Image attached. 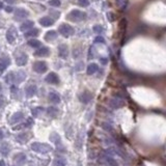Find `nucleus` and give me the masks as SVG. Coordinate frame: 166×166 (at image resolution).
Wrapping results in <instances>:
<instances>
[{
	"instance_id": "37",
	"label": "nucleus",
	"mask_w": 166,
	"mask_h": 166,
	"mask_svg": "<svg viewBox=\"0 0 166 166\" xmlns=\"http://www.w3.org/2000/svg\"><path fill=\"white\" fill-rule=\"evenodd\" d=\"M50 13L52 14L53 16H55V18H59L60 17V13L59 12H54V11H51Z\"/></svg>"
},
{
	"instance_id": "35",
	"label": "nucleus",
	"mask_w": 166,
	"mask_h": 166,
	"mask_svg": "<svg viewBox=\"0 0 166 166\" xmlns=\"http://www.w3.org/2000/svg\"><path fill=\"white\" fill-rule=\"evenodd\" d=\"M95 43H102L104 44L105 43V40L103 36H97L96 40H95Z\"/></svg>"
},
{
	"instance_id": "4",
	"label": "nucleus",
	"mask_w": 166,
	"mask_h": 166,
	"mask_svg": "<svg viewBox=\"0 0 166 166\" xmlns=\"http://www.w3.org/2000/svg\"><path fill=\"white\" fill-rule=\"evenodd\" d=\"M58 31H59V33L61 34L62 36H64V38H69V36L73 35V34L75 33L74 28L66 23L61 24V25L59 26V28H58Z\"/></svg>"
},
{
	"instance_id": "26",
	"label": "nucleus",
	"mask_w": 166,
	"mask_h": 166,
	"mask_svg": "<svg viewBox=\"0 0 166 166\" xmlns=\"http://www.w3.org/2000/svg\"><path fill=\"white\" fill-rule=\"evenodd\" d=\"M44 111V108L43 107H35V108H33L31 110V113L32 115H33L34 117H38L40 114H42V112Z\"/></svg>"
},
{
	"instance_id": "45",
	"label": "nucleus",
	"mask_w": 166,
	"mask_h": 166,
	"mask_svg": "<svg viewBox=\"0 0 166 166\" xmlns=\"http://www.w3.org/2000/svg\"><path fill=\"white\" fill-rule=\"evenodd\" d=\"M1 89H2V87H1V84H0V92H1Z\"/></svg>"
},
{
	"instance_id": "12",
	"label": "nucleus",
	"mask_w": 166,
	"mask_h": 166,
	"mask_svg": "<svg viewBox=\"0 0 166 166\" xmlns=\"http://www.w3.org/2000/svg\"><path fill=\"white\" fill-rule=\"evenodd\" d=\"M11 64V59L7 56H3L1 59H0V75L2 74V72L7 68V66Z\"/></svg>"
},
{
	"instance_id": "20",
	"label": "nucleus",
	"mask_w": 166,
	"mask_h": 166,
	"mask_svg": "<svg viewBox=\"0 0 166 166\" xmlns=\"http://www.w3.org/2000/svg\"><path fill=\"white\" fill-rule=\"evenodd\" d=\"M56 38H57V32H56L55 30H50V31H48L47 33L45 34V40H47V42L54 40Z\"/></svg>"
},
{
	"instance_id": "11",
	"label": "nucleus",
	"mask_w": 166,
	"mask_h": 166,
	"mask_svg": "<svg viewBox=\"0 0 166 166\" xmlns=\"http://www.w3.org/2000/svg\"><path fill=\"white\" fill-rule=\"evenodd\" d=\"M92 96L89 92H83L82 94L79 96V100H80V102L83 103V104H88V103L90 102V100H92Z\"/></svg>"
},
{
	"instance_id": "3",
	"label": "nucleus",
	"mask_w": 166,
	"mask_h": 166,
	"mask_svg": "<svg viewBox=\"0 0 166 166\" xmlns=\"http://www.w3.org/2000/svg\"><path fill=\"white\" fill-rule=\"evenodd\" d=\"M31 149L35 153L38 154H47L52 151V147L47 143H40V142H33L31 144Z\"/></svg>"
},
{
	"instance_id": "6",
	"label": "nucleus",
	"mask_w": 166,
	"mask_h": 166,
	"mask_svg": "<svg viewBox=\"0 0 166 166\" xmlns=\"http://www.w3.org/2000/svg\"><path fill=\"white\" fill-rule=\"evenodd\" d=\"M32 69H33L34 72L38 73V74H43V73L47 72L48 66L45 61H36L33 64Z\"/></svg>"
},
{
	"instance_id": "40",
	"label": "nucleus",
	"mask_w": 166,
	"mask_h": 166,
	"mask_svg": "<svg viewBox=\"0 0 166 166\" xmlns=\"http://www.w3.org/2000/svg\"><path fill=\"white\" fill-rule=\"evenodd\" d=\"M5 11H6L7 13H9V12H12V11H13V7H12V6H7L6 9H5Z\"/></svg>"
},
{
	"instance_id": "8",
	"label": "nucleus",
	"mask_w": 166,
	"mask_h": 166,
	"mask_svg": "<svg viewBox=\"0 0 166 166\" xmlns=\"http://www.w3.org/2000/svg\"><path fill=\"white\" fill-rule=\"evenodd\" d=\"M45 80H46V82L49 83V84L56 85V84H58V83H59V77H58L55 73L51 72V73H49L47 76H46Z\"/></svg>"
},
{
	"instance_id": "17",
	"label": "nucleus",
	"mask_w": 166,
	"mask_h": 166,
	"mask_svg": "<svg viewBox=\"0 0 166 166\" xmlns=\"http://www.w3.org/2000/svg\"><path fill=\"white\" fill-rule=\"evenodd\" d=\"M123 104H125V102H123V100H121V98H113L112 100L110 101V105L112 108H119V107H121Z\"/></svg>"
},
{
	"instance_id": "18",
	"label": "nucleus",
	"mask_w": 166,
	"mask_h": 166,
	"mask_svg": "<svg viewBox=\"0 0 166 166\" xmlns=\"http://www.w3.org/2000/svg\"><path fill=\"white\" fill-rule=\"evenodd\" d=\"M48 97H49V101L51 103H53V104H58L60 102V96L57 92H50Z\"/></svg>"
},
{
	"instance_id": "36",
	"label": "nucleus",
	"mask_w": 166,
	"mask_h": 166,
	"mask_svg": "<svg viewBox=\"0 0 166 166\" xmlns=\"http://www.w3.org/2000/svg\"><path fill=\"white\" fill-rule=\"evenodd\" d=\"M73 57L74 58H78V57H80V55H81V52H80V50H78V49H76V50H74V52H73Z\"/></svg>"
},
{
	"instance_id": "32",
	"label": "nucleus",
	"mask_w": 166,
	"mask_h": 166,
	"mask_svg": "<svg viewBox=\"0 0 166 166\" xmlns=\"http://www.w3.org/2000/svg\"><path fill=\"white\" fill-rule=\"evenodd\" d=\"M61 2H60V0H49V5L53 7H58L60 6Z\"/></svg>"
},
{
	"instance_id": "1",
	"label": "nucleus",
	"mask_w": 166,
	"mask_h": 166,
	"mask_svg": "<svg viewBox=\"0 0 166 166\" xmlns=\"http://www.w3.org/2000/svg\"><path fill=\"white\" fill-rule=\"evenodd\" d=\"M26 79V73L24 71H18L17 73L9 72V74L5 76V82L6 83H16V84H20Z\"/></svg>"
},
{
	"instance_id": "9",
	"label": "nucleus",
	"mask_w": 166,
	"mask_h": 166,
	"mask_svg": "<svg viewBox=\"0 0 166 166\" xmlns=\"http://www.w3.org/2000/svg\"><path fill=\"white\" fill-rule=\"evenodd\" d=\"M58 55L62 59H66L69 55V48L66 44H61L58 46Z\"/></svg>"
},
{
	"instance_id": "27",
	"label": "nucleus",
	"mask_w": 166,
	"mask_h": 166,
	"mask_svg": "<svg viewBox=\"0 0 166 166\" xmlns=\"http://www.w3.org/2000/svg\"><path fill=\"white\" fill-rule=\"evenodd\" d=\"M47 113L50 116L55 117V116H57V114H58V109L55 108V107H49V108L47 109Z\"/></svg>"
},
{
	"instance_id": "43",
	"label": "nucleus",
	"mask_w": 166,
	"mask_h": 166,
	"mask_svg": "<svg viewBox=\"0 0 166 166\" xmlns=\"http://www.w3.org/2000/svg\"><path fill=\"white\" fill-rule=\"evenodd\" d=\"M3 9V3L0 1V9Z\"/></svg>"
},
{
	"instance_id": "34",
	"label": "nucleus",
	"mask_w": 166,
	"mask_h": 166,
	"mask_svg": "<svg viewBox=\"0 0 166 166\" xmlns=\"http://www.w3.org/2000/svg\"><path fill=\"white\" fill-rule=\"evenodd\" d=\"M78 4L80 5V6L86 7L89 5V1H88V0H78Z\"/></svg>"
},
{
	"instance_id": "13",
	"label": "nucleus",
	"mask_w": 166,
	"mask_h": 166,
	"mask_svg": "<svg viewBox=\"0 0 166 166\" xmlns=\"http://www.w3.org/2000/svg\"><path fill=\"white\" fill-rule=\"evenodd\" d=\"M29 16L28 12L24 9H17L15 11V17L18 18V19H25Z\"/></svg>"
},
{
	"instance_id": "30",
	"label": "nucleus",
	"mask_w": 166,
	"mask_h": 166,
	"mask_svg": "<svg viewBox=\"0 0 166 166\" xmlns=\"http://www.w3.org/2000/svg\"><path fill=\"white\" fill-rule=\"evenodd\" d=\"M29 139V135H27V136H25V134H20L17 136V140L19 141L20 143H25L27 142V140Z\"/></svg>"
},
{
	"instance_id": "31",
	"label": "nucleus",
	"mask_w": 166,
	"mask_h": 166,
	"mask_svg": "<svg viewBox=\"0 0 166 166\" xmlns=\"http://www.w3.org/2000/svg\"><path fill=\"white\" fill-rule=\"evenodd\" d=\"M66 161L64 158H58L54 161V166H66Z\"/></svg>"
},
{
	"instance_id": "19",
	"label": "nucleus",
	"mask_w": 166,
	"mask_h": 166,
	"mask_svg": "<svg viewBox=\"0 0 166 166\" xmlns=\"http://www.w3.org/2000/svg\"><path fill=\"white\" fill-rule=\"evenodd\" d=\"M38 33H40V31H38V28H30L29 30H27V31L25 32V36L26 38H35V36L38 35Z\"/></svg>"
},
{
	"instance_id": "14",
	"label": "nucleus",
	"mask_w": 166,
	"mask_h": 166,
	"mask_svg": "<svg viewBox=\"0 0 166 166\" xmlns=\"http://www.w3.org/2000/svg\"><path fill=\"white\" fill-rule=\"evenodd\" d=\"M40 24L44 27H49L54 24V20L51 19L50 17H43L40 19Z\"/></svg>"
},
{
	"instance_id": "21",
	"label": "nucleus",
	"mask_w": 166,
	"mask_h": 166,
	"mask_svg": "<svg viewBox=\"0 0 166 166\" xmlns=\"http://www.w3.org/2000/svg\"><path fill=\"white\" fill-rule=\"evenodd\" d=\"M36 90H38V88H36L35 85H29L27 88H26V96H27V98H31V97H33L34 95L36 94Z\"/></svg>"
},
{
	"instance_id": "38",
	"label": "nucleus",
	"mask_w": 166,
	"mask_h": 166,
	"mask_svg": "<svg viewBox=\"0 0 166 166\" xmlns=\"http://www.w3.org/2000/svg\"><path fill=\"white\" fill-rule=\"evenodd\" d=\"M3 138H4V133H3V131L0 129V141L2 140Z\"/></svg>"
},
{
	"instance_id": "24",
	"label": "nucleus",
	"mask_w": 166,
	"mask_h": 166,
	"mask_svg": "<svg viewBox=\"0 0 166 166\" xmlns=\"http://www.w3.org/2000/svg\"><path fill=\"white\" fill-rule=\"evenodd\" d=\"M28 45H29L30 47H32V48H38V49L40 47H42V43H40V40H34V38H32V40H28Z\"/></svg>"
},
{
	"instance_id": "2",
	"label": "nucleus",
	"mask_w": 166,
	"mask_h": 166,
	"mask_svg": "<svg viewBox=\"0 0 166 166\" xmlns=\"http://www.w3.org/2000/svg\"><path fill=\"white\" fill-rule=\"evenodd\" d=\"M87 18V15L84 12H81L79 9H73L69 13V15L66 16V19L70 20V21L76 22V23H79V22H82L84 20H86Z\"/></svg>"
},
{
	"instance_id": "25",
	"label": "nucleus",
	"mask_w": 166,
	"mask_h": 166,
	"mask_svg": "<svg viewBox=\"0 0 166 166\" xmlns=\"http://www.w3.org/2000/svg\"><path fill=\"white\" fill-rule=\"evenodd\" d=\"M0 153L2 154L3 156H7L9 154V145L7 143H3L0 147Z\"/></svg>"
},
{
	"instance_id": "33",
	"label": "nucleus",
	"mask_w": 166,
	"mask_h": 166,
	"mask_svg": "<svg viewBox=\"0 0 166 166\" xmlns=\"http://www.w3.org/2000/svg\"><path fill=\"white\" fill-rule=\"evenodd\" d=\"M92 29H94V31L96 32V33H98V34H101V33H103V32H104V28H103L102 26H100V25H95Z\"/></svg>"
},
{
	"instance_id": "10",
	"label": "nucleus",
	"mask_w": 166,
	"mask_h": 166,
	"mask_svg": "<svg viewBox=\"0 0 166 166\" xmlns=\"http://www.w3.org/2000/svg\"><path fill=\"white\" fill-rule=\"evenodd\" d=\"M50 54V50L48 47H40L35 52H34V56H38V57H45Z\"/></svg>"
},
{
	"instance_id": "28",
	"label": "nucleus",
	"mask_w": 166,
	"mask_h": 166,
	"mask_svg": "<svg viewBox=\"0 0 166 166\" xmlns=\"http://www.w3.org/2000/svg\"><path fill=\"white\" fill-rule=\"evenodd\" d=\"M25 160H26V156L22 153L17 154L15 156V161H17L18 163H23V162H25Z\"/></svg>"
},
{
	"instance_id": "44",
	"label": "nucleus",
	"mask_w": 166,
	"mask_h": 166,
	"mask_svg": "<svg viewBox=\"0 0 166 166\" xmlns=\"http://www.w3.org/2000/svg\"><path fill=\"white\" fill-rule=\"evenodd\" d=\"M6 2H9V3H12V2H14V0H5Z\"/></svg>"
},
{
	"instance_id": "16",
	"label": "nucleus",
	"mask_w": 166,
	"mask_h": 166,
	"mask_svg": "<svg viewBox=\"0 0 166 166\" xmlns=\"http://www.w3.org/2000/svg\"><path fill=\"white\" fill-rule=\"evenodd\" d=\"M34 26V22L33 21H30V20H27V21L23 22V23L21 24V26H20V30H22V31H27V30H29L30 28H32Z\"/></svg>"
},
{
	"instance_id": "5",
	"label": "nucleus",
	"mask_w": 166,
	"mask_h": 166,
	"mask_svg": "<svg viewBox=\"0 0 166 166\" xmlns=\"http://www.w3.org/2000/svg\"><path fill=\"white\" fill-rule=\"evenodd\" d=\"M15 59H16V64H17V66H25L26 64H27L28 61V56L27 54L25 53V52L23 51H18L16 52V56H15Z\"/></svg>"
},
{
	"instance_id": "22",
	"label": "nucleus",
	"mask_w": 166,
	"mask_h": 166,
	"mask_svg": "<svg viewBox=\"0 0 166 166\" xmlns=\"http://www.w3.org/2000/svg\"><path fill=\"white\" fill-rule=\"evenodd\" d=\"M99 71V66L97 64H90L89 66H87V75H94L95 73H97Z\"/></svg>"
},
{
	"instance_id": "29",
	"label": "nucleus",
	"mask_w": 166,
	"mask_h": 166,
	"mask_svg": "<svg viewBox=\"0 0 166 166\" xmlns=\"http://www.w3.org/2000/svg\"><path fill=\"white\" fill-rule=\"evenodd\" d=\"M50 139H51V141H53L55 144H60V137L58 134H56V133H52L51 136H50Z\"/></svg>"
},
{
	"instance_id": "42",
	"label": "nucleus",
	"mask_w": 166,
	"mask_h": 166,
	"mask_svg": "<svg viewBox=\"0 0 166 166\" xmlns=\"http://www.w3.org/2000/svg\"><path fill=\"white\" fill-rule=\"evenodd\" d=\"M0 166H5V163H4V161H3V160H1V161H0Z\"/></svg>"
},
{
	"instance_id": "39",
	"label": "nucleus",
	"mask_w": 166,
	"mask_h": 166,
	"mask_svg": "<svg viewBox=\"0 0 166 166\" xmlns=\"http://www.w3.org/2000/svg\"><path fill=\"white\" fill-rule=\"evenodd\" d=\"M4 105V101H3V99L2 98H0V108Z\"/></svg>"
},
{
	"instance_id": "15",
	"label": "nucleus",
	"mask_w": 166,
	"mask_h": 166,
	"mask_svg": "<svg viewBox=\"0 0 166 166\" xmlns=\"http://www.w3.org/2000/svg\"><path fill=\"white\" fill-rule=\"evenodd\" d=\"M24 118V114L22 112H16L13 114V116L11 117V123L12 125H14V123H19V121H21L22 119Z\"/></svg>"
},
{
	"instance_id": "23",
	"label": "nucleus",
	"mask_w": 166,
	"mask_h": 166,
	"mask_svg": "<svg viewBox=\"0 0 166 166\" xmlns=\"http://www.w3.org/2000/svg\"><path fill=\"white\" fill-rule=\"evenodd\" d=\"M31 125H33V121H32V118H28L26 123H22L21 126L15 127V128H14V130H20V129H23V128H29V127H31Z\"/></svg>"
},
{
	"instance_id": "41",
	"label": "nucleus",
	"mask_w": 166,
	"mask_h": 166,
	"mask_svg": "<svg viewBox=\"0 0 166 166\" xmlns=\"http://www.w3.org/2000/svg\"><path fill=\"white\" fill-rule=\"evenodd\" d=\"M101 61L103 62V64H106V62H107V59H104V58H101Z\"/></svg>"
},
{
	"instance_id": "7",
	"label": "nucleus",
	"mask_w": 166,
	"mask_h": 166,
	"mask_svg": "<svg viewBox=\"0 0 166 166\" xmlns=\"http://www.w3.org/2000/svg\"><path fill=\"white\" fill-rule=\"evenodd\" d=\"M18 38V33H17V30L15 29V27L12 26L9 30L6 31V40L9 42V44H13Z\"/></svg>"
}]
</instances>
